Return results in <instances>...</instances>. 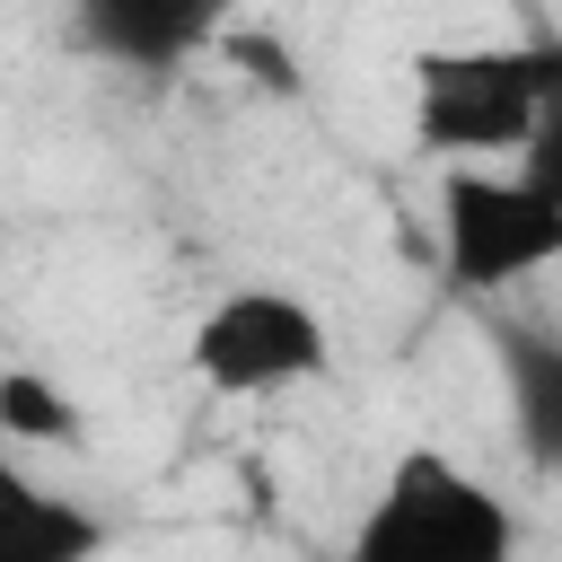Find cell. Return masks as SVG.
I'll use <instances>...</instances> for the list:
<instances>
[{
  "instance_id": "obj_9",
  "label": "cell",
  "mask_w": 562,
  "mask_h": 562,
  "mask_svg": "<svg viewBox=\"0 0 562 562\" xmlns=\"http://www.w3.org/2000/svg\"><path fill=\"white\" fill-rule=\"evenodd\" d=\"M518 176L562 211V79H553V97H544V114H536V132H527V149H518Z\"/></svg>"
},
{
  "instance_id": "obj_2",
  "label": "cell",
  "mask_w": 562,
  "mask_h": 562,
  "mask_svg": "<svg viewBox=\"0 0 562 562\" xmlns=\"http://www.w3.org/2000/svg\"><path fill=\"white\" fill-rule=\"evenodd\" d=\"M562 79V44H448L413 61V140L448 167H518L544 97Z\"/></svg>"
},
{
  "instance_id": "obj_8",
  "label": "cell",
  "mask_w": 562,
  "mask_h": 562,
  "mask_svg": "<svg viewBox=\"0 0 562 562\" xmlns=\"http://www.w3.org/2000/svg\"><path fill=\"white\" fill-rule=\"evenodd\" d=\"M0 448H79V404L35 369H0Z\"/></svg>"
},
{
  "instance_id": "obj_4",
  "label": "cell",
  "mask_w": 562,
  "mask_h": 562,
  "mask_svg": "<svg viewBox=\"0 0 562 562\" xmlns=\"http://www.w3.org/2000/svg\"><path fill=\"white\" fill-rule=\"evenodd\" d=\"M562 263V211L518 167H448L439 176V272L465 299L518 290Z\"/></svg>"
},
{
  "instance_id": "obj_5",
  "label": "cell",
  "mask_w": 562,
  "mask_h": 562,
  "mask_svg": "<svg viewBox=\"0 0 562 562\" xmlns=\"http://www.w3.org/2000/svg\"><path fill=\"white\" fill-rule=\"evenodd\" d=\"M114 527L79 492L44 483L18 448H0V562H105Z\"/></svg>"
},
{
  "instance_id": "obj_3",
  "label": "cell",
  "mask_w": 562,
  "mask_h": 562,
  "mask_svg": "<svg viewBox=\"0 0 562 562\" xmlns=\"http://www.w3.org/2000/svg\"><path fill=\"white\" fill-rule=\"evenodd\" d=\"M184 369L220 395V404H263V395H299L334 369V325L316 299L281 290V281H237L220 290L193 334H184Z\"/></svg>"
},
{
  "instance_id": "obj_6",
  "label": "cell",
  "mask_w": 562,
  "mask_h": 562,
  "mask_svg": "<svg viewBox=\"0 0 562 562\" xmlns=\"http://www.w3.org/2000/svg\"><path fill=\"white\" fill-rule=\"evenodd\" d=\"M211 35H220V9H202V0H97V9H79V44H97L123 70H176Z\"/></svg>"
},
{
  "instance_id": "obj_1",
  "label": "cell",
  "mask_w": 562,
  "mask_h": 562,
  "mask_svg": "<svg viewBox=\"0 0 562 562\" xmlns=\"http://www.w3.org/2000/svg\"><path fill=\"white\" fill-rule=\"evenodd\" d=\"M342 562H518V509L448 448H395L369 483Z\"/></svg>"
},
{
  "instance_id": "obj_7",
  "label": "cell",
  "mask_w": 562,
  "mask_h": 562,
  "mask_svg": "<svg viewBox=\"0 0 562 562\" xmlns=\"http://www.w3.org/2000/svg\"><path fill=\"white\" fill-rule=\"evenodd\" d=\"M509 413H518V439L562 465V342H536V334H509Z\"/></svg>"
}]
</instances>
